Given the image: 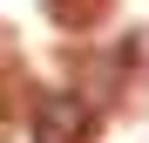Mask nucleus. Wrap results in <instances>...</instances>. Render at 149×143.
I'll use <instances>...</instances> for the list:
<instances>
[{
    "label": "nucleus",
    "mask_w": 149,
    "mask_h": 143,
    "mask_svg": "<svg viewBox=\"0 0 149 143\" xmlns=\"http://www.w3.org/2000/svg\"><path fill=\"white\" fill-rule=\"evenodd\" d=\"M88 102L81 95H41L34 102V143H88Z\"/></svg>",
    "instance_id": "nucleus-1"
}]
</instances>
